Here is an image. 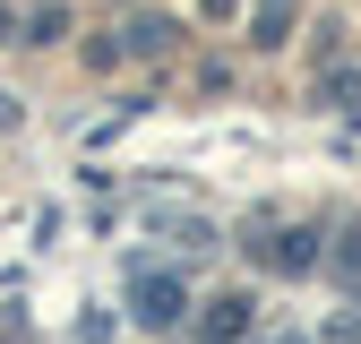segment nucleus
<instances>
[{"label":"nucleus","mask_w":361,"mask_h":344,"mask_svg":"<svg viewBox=\"0 0 361 344\" xmlns=\"http://www.w3.org/2000/svg\"><path fill=\"white\" fill-rule=\"evenodd\" d=\"M284 26H293V0H258V26L250 35L258 43H284Z\"/></svg>","instance_id":"6"},{"label":"nucleus","mask_w":361,"mask_h":344,"mask_svg":"<svg viewBox=\"0 0 361 344\" xmlns=\"http://www.w3.org/2000/svg\"><path fill=\"white\" fill-rule=\"evenodd\" d=\"M129 52H172V18H138V26H129Z\"/></svg>","instance_id":"5"},{"label":"nucleus","mask_w":361,"mask_h":344,"mask_svg":"<svg viewBox=\"0 0 361 344\" xmlns=\"http://www.w3.org/2000/svg\"><path fill=\"white\" fill-rule=\"evenodd\" d=\"M180 310H190L180 276H164V267H138V276H129V319H138V327H172Z\"/></svg>","instance_id":"1"},{"label":"nucleus","mask_w":361,"mask_h":344,"mask_svg":"<svg viewBox=\"0 0 361 344\" xmlns=\"http://www.w3.org/2000/svg\"><path fill=\"white\" fill-rule=\"evenodd\" d=\"M233 336H250V293L207 301V344H233Z\"/></svg>","instance_id":"3"},{"label":"nucleus","mask_w":361,"mask_h":344,"mask_svg":"<svg viewBox=\"0 0 361 344\" xmlns=\"http://www.w3.org/2000/svg\"><path fill=\"white\" fill-rule=\"evenodd\" d=\"M250 258H258V267H276V276H310V267H327V250H319V233H310V224H293V233H258Z\"/></svg>","instance_id":"2"},{"label":"nucleus","mask_w":361,"mask_h":344,"mask_svg":"<svg viewBox=\"0 0 361 344\" xmlns=\"http://www.w3.org/2000/svg\"><path fill=\"white\" fill-rule=\"evenodd\" d=\"M327 267H336L344 284H361V224H344V233H336V250H327Z\"/></svg>","instance_id":"4"},{"label":"nucleus","mask_w":361,"mask_h":344,"mask_svg":"<svg viewBox=\"0 0 361 344\" xmlns=\"http://www.w3.org/2000/svg\"><path fill=\"white\" fill-rule=\"evenodd\" d=\"M327 104H336V112H361V78H353V69L327 78Z\"/></svg>","instance_id":"8"},{"label":"nucleus","mask_w":361,"mask_h":344,"mask_svg":"<svg viewBox=\"0 0 361 344\" xmlns=\"http://www.w3.org/2000/svg\"><path fill=\"white\" fill-rule=\"evenodd\" d=\"M61 35H69V18H61V9H35V18H26V35H18V43H61Z\"/></svg>","instance_id":"7"}]
</instances>
